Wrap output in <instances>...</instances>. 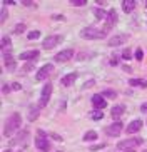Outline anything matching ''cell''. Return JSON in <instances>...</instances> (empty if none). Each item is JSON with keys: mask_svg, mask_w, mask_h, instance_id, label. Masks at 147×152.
Listing matches in <instances>:
<instances>
[{"mask_svg": "<svg viewBox=\"0 0 147 152\" xmlns=\"http://www.w3.org/2000/svg\"><path fill=\"white\" fill-rule=\"evenodd\" d=\"M20 125H22V115H20L18 112H13L12 115L7 119V122H5V125H4V135L5 137H10Z\"/></svg>", "mask_w": 147, "mask_h": 152, "instance_id": "obj_1", "label": "cell"}, {"mask_svg": "<svg viewBox=\"0 0 147 152\" xmlns=\"http://www.w3.org/2000/svg\"><path fill=\"white\" fill-rule=\"evenodd\" d=\"M109 32H105L104 28H97V27H85L80 32V37H84L87 40H94V39H105V35Z\"/></svg>", "mask_w": 147, "mask_h": 152, "instance_id": "obj_2", "label": "cell"}, {"mask_svg": "<svg viewBox=\"0 0 147 152\" xmlns=\"http://www.w3.org/2000/svg\"><path fill=\"white\" fill-rule=\"evenodd\" d=\"M35 147L39 149L40 152H47L50 149V140L47 137L44 130H37V135H35Z\"/></svg>", "mask_w": 147, "mask_h": 152, "instance_id": "obj_3", "label": "cell"}, {"mask_svg": "<svg viewBox=\"0 0 147 152\" xmlns=\"http://www.w3.org/2000/svg\"><path fill=\"white\" fill-rule=\"evenodd\" d=\"M142 142H144L142 137H130V139H125V140L117 144V149H120V151H132L137 145H140Z\"/></svg>", "mask_w": 147, "mask_h": 152, "instance_id": "obj_4", "label": "cell"}, {"mask_svg": "<svg viewBox=\"0 0 147 152\" xmlns=\"http://www.w3.org/2000/svg\"><path fill=\"white\" fill-rule=\"evenodd\" d=\"M52 84H45L44 89H42V92H40V99H39V109H44L47 104H49L50 100V95H52Z\"/></svg>", "mask_w": 147, "mask_h": 152, "instance_id": "obj_5", "label": "cell"}, {"mask_svg": "<svg viewBox=\"0 0 147 152\" xmlns=\"http://www.w3.org/2000/svg\"><path fill=\"white\" fill-rule=\"evenodd\" d=\"M52 70H53V65H52V64H45L44 67L39 69V72L35 74V79H37L39 82L45 80V79H49V75L52 74Z\"/></svg>", "mask_w": 147, "mask_h": 152, "instance_id": "obj_6", "label": "cell"}, {"mask_svg": "<svg viewBox=\"0 0 147 152\" xmlns=\"http://www.w3.org/2000/svg\"><path fill=\"white\" fill-rule=\"evenodd\" d=\"M122 129H124L122 122H120V121H116L114 124H110V125H107V127H105V134L110 135V137H117V135L122 132Z\"/></svg>", "mask_w": 147, "mask_h": 152, "instance_id": "obj_7", "label": "cell"}, {"mask_svg": "<svg viewBox=\"0 0 147 152\" xmlns=\"http://www.w3.org/2000/svg\"><path fill=\"white\" fill-rule=\"evenodd\" d=\"M117 20H119V15H117V12L114 9L109 10V14H107V18H105V27H104V30L109 32L114 25L117 23Z\"/></svg>", "mask_w": 147, "mask_h": 152, "instance_id": "obj_8", "label": "cell"}, {"mask_svg": "<svg viewBox=\"0 0 147 152\" xmlns=\"http://www.w3.org/2000/svg\"><path fill=\"white\" fill-rule=\"evenodd\" d=\"M60 40H62V37H60V35H49V37H45L42 47H44L45 50H52L55 45L60 44Z\"/></svg>", "mask_w": 147, "mask_h": 152, "instance_id": "obj_9", "label": "cell"}, {"mask_svg": "<svg viewBox=\"0 0 147 152\" xmlns=\"http://www.w3.org/2000/svg\"><path fill=\"white\" fill-rule=\"evenodd\" d=\"M92 105L97 110H102V109H105L107 107V99L104 97L102 94H95V95H92Z\"/></svg>", "mask_w": 147, "mask_h": 152, "instance_id": "obj_10", "label": "cell"}, {"mask_svg": "<svg viewBox=\"0 0 147 152\" xmlns=\"http://www.w3.org/2000/svg\"><path fill=\"white\" fill-rule=\"evenodd\" d=\"M129 39V35L127 34H117V35H114V37H110L109 39V42H107V45L109 47H117V45H122L125 40Z\"/></svg>", "mask_w": 147, "mask_h": 152, "instance_id": "obj_11", "label": "cell"}, {"mask_svg": "<svg viewBox=\"0 0 147 152\" xmlns=\"http://www.w3.org/2000/svg\"><path fill=\"white\" fill-rule=\"evenodd\" d=\"M72 57H74V50L65 49V50H60L53 58H55V62H67V60H70Z\"/></svg>", "mask_w": 147, "mask_h": 152, "instance_id": "obj_12", "label": "cell"}, {"mask_svg": "<svg viewBox=\"0 0 147 152\" xmlns=\"http://www.w3.org/2000/svg\"><path fill=\"white\" fill-rule=\"evenodd\" d=\"M39 57H40L39 50H25V52H22V54L18 55L20 60H29V62H34V60H37Z\"/></svg>", "mask_w": 147, "mask_h": 152, "instance_id": "obj_13", "label": "cell"}, {"mask_svg": "<svg viewBox=\"0 0 147 152\" xmlns=\"http://www.w3.org/2000/svg\"><path fill=\"white\" fill-rule=\"evenodd\" d=\"M142 125H144V122L140 121V119H135V121H132L127 127H125V132H127V134H137L139 130L142 129Z\"/></svg>", "mask_w": 147, "mask_h": 152, "instance_id": "obj_14", "label": "cell"}, {"mask_svg": "<svg viewBox=\"0 0 147 152\" xmlns=\"http://www.w3.org/2000/svg\"><path fill=\"white\" fill-rule=\"evenodd\" d=\"M125 112V105H122V104H119V105H114L110 110V115L114 121H120V117H122V114Z\"/></svg>", "mask_w": 147, "mask_h": 152, "instance_id": "obj_15", "label": "cell"}, {"mask_svg": "<svg viewBox=\"0 0 147 152\" xmlns=\"http://www.w3.org/2000/svg\"><path fill=\"white\" fill-rule=\"evenodd\" d=\"M75 80H77V72H72V74H67V75H64L60 82H62L64 87H69V85H72Z\"/></svg>", "mask_w": 147, "mask_h": 152, "instance_id": "obj_16", "label": "cell"}, {"mask_svg": "<svg viewBox=\"0 0 147 152\" xmlns=\"http://www.w3.org/2000/svg\"><path fill=\"white\" fill-rule=\"evenodd\" d=\"M4 55V64H5V69L7 70H13L15 69V60H13V57H12V54H2Z\"/></svg>", "mask_w": 147, "mask_h": 152, "instance_id": "obj_17", "label": "cell"}, {"mask_svg": "<svg viewBox=\"0 0 147 152\" xmlns=\"http://www.w3.org/2000/svg\"><path fill=\"white\" fill-rule=\"evenodd\" d=\"M134 9H135V2L134 0H124L122 2V10H124L125 14H130Z\"/></svg>", "mask_w": 147, "mask_h": 152, "instance_id": "obj_18", "label": "cell"}, {"mask_svg": "<svg viewBox=\"0 0 147 152\" xmlns=\"http://www.w3.org/2000/svg\"><path fill=\"white\" fill-rule=\"evenodd\" d=\"M130 87H140V89H147V82L144 79H130L129 80Z\"/></svg>", "mask_w": 147, "mask_h": 152, "instance_id": "obj_19", "label": "cell"}, {"mask_svg": "<svg viewBox=\"0 0 147 152\" xmlns=\"http://www.w3.org/2000/svg\"><path fill=\"white\" fill-rule=\"evenodd\" d=\"M95 139H97V132H95V130H87L85 135H84L85 142H90V140H95Z\"/></svg>", "mask_w": 147, "mask_h": 152, "instance_id": "obj_20", "label": "cell"}, {"mask_svg": "<svg viewBox=\"0 0 147 152\" xmlns=\"http://www.w3.org/2000/svg\"><path fill=\"white\" fill-rule=\"evenodd\" d=\"M39 107H35V105H30V114H29V121H35L37 117H39Z\"/></svg>", "mask_w": 147, "mask_h": 152, "instance_id": "obj_21", "label": "cell"}, {"mask_svg": "<svg viewBox=\"0 0 147 152\" xmlns=\"http://www.w3.org/2000/svg\"><path fill=\"white\" fill-rule=\"evenodd\" d=\"M94 14H95V17H97L99 20H102V18H107L105 10H102V9H94Z\"/></svg>", "mask_w": 147, "mask_h": 152, "instance_id": "obj_22", "label": "cell"}, {"mask_svg": "<svg viewBox=\"0 0 147 152\" xmlns=\"http://www.w3.org/2000/svg\"><path fill=\"white\" fill-rule=\"evenodd\" d=\"M102 95H104V97H107V99H116L117 97V92H116V90H112V89H105Z\"/></svg>", "mask_w": 147, "mask_h": 152, "instance_id": "obj_23", "label": "cell"}, {"mask_svg": "<svg viewBox=\"0 0 147 152\" xmlns=\"http://www.w3.org/2000/svg\"><path fill=\"white\" fill-rule=\"evenodd\" d=\"M39 37H40V30H32L27 34V39L29 40H34V39H39Z\"/></svg>", "mask_w": 147, "mask_h": 152, "instance_id": "obj_24", "label": "cell"}, {"mask_svg": "<svg viewBox=\"0 0 147 152\" xmlns=\"http://www.w3.org/2000/svg\"><path fill=\"white\" fill-rule=\"evenodd\" d=\"M134 57H135L139 62H140V60L144 58V50L140 49V47H137V49H135V52H134Z\"/></svg>", "mask_w": 147, "mask_h": 152, "instance_id": "obj_25", "label": "cell"}, {"mask_svg": "<svg viewBox=\"0 0 147 152\" xmlns=\"http://www.w3.org/2000/svg\"><path fill=\"white\" fill-rule=\"evenodd\" d=\"M102 117H104L102 110H97V109H95V110L92 112V119H94V121H100Z\"/></svg>", "mask_w": 147, "mask_h": 152, "instance_id": "obj_26", "label": "cell"}, {"mask_svg": "<svg viewBox=\"0 0 147 152\" xmlns=\"http://www.w3.org/2000/svg\"><path fill=\"white\" fill-rule=\"evenodd\" d=\"M122 58H124V60L132 58V50H130V49H124V52H122Z\"/></svg>", "mask_w": 147, "mask_h": 152, "instance_id": "obj_27", "label": "cell"}, {"mask_svg": "<svg viewBox=\"0 0 147 152\" xmlns=\"http://www.w3.org/2000/svg\"><path fill=\"white\" fill-rule=\"evenodd\" d=\"M70 4L74 5V7H84V5L87 4V0H70Z\"/></svg>", "mask_w": 147, "mask_h": 152, "instance_id": "obj_28", "label": "cell"}, {"mask_svg": "<svg viewBox=\"0 0 147 152\" xmlns=\"http://www.w3.org/2000/svg\"><path fill=\"white\" fill-rule=\"evenodd\" d=\"M7 15H9V14H7V7H5V5H2V15H0V22H2V23L7 20Z\"/></svg>", "mask_w": 147, "mask_h": 152, "instance_id": "obj_29", "label": "cell"}, {"mask_svg": "<svg viewBox=\"0 0 147 152\" xmlns=\"http://www.w3.org/2000/svg\"><path fill=\"white\" fill-rule=\"evenodd\" d=\"M32 69H34V62H27L25 65H23V72H30Z\"/></svg>", "mask_w": 147, "mask_h": 152, "instance_id": "obj_30", "label": "cell"}, {"mask_svg": "<svg viewBox=\"0 0 147 152\" xmlns=\"http://www.w3.org/2000/svg\"><path fill=\"white\" fill-rule=\"evenodd\" d=\"M23 28H25V25H23V23H17V27H15V34H22Z\"/></svg>", "mask_w": 147, "mask_h": 152, "instance_id": "obj_31", "label": "cell"}, {"mask_svg": "<svg viewBox=\"0 0 147 152\" xmlns=\"http://www.w3.org/2000/svg\"><path fill=\"white\" fill-rule=\"evenodd\" d=\"M105 147V144H99V145H90L89 151H100V149Z\"/></svg>", "mask_w": 147, "mask_h": 152, "instance_id": "obj_32", "label": "cell"}, {"mask_svg": "<svg viewBox=\"0 0 147 152\" xmlns=\"http://www.w3.org/2000/svg\"><path fill=\"white\" fill-rule=\"evenodd\" d=\"M110 65H117V54H112V57H110Z\"/></svg>", "mask_w": 147, "mask_h": 152, "instance_id": "obj_33", "label": "cell"}, {"mask_svg": "<svg viewBox=\"0 0 147 152\" xmlns=\"http://www.w3.org/2000/svg\"><path fill=\"white\" fill-rule=\"evenodd\" d=\"M140 112H142V114H147V102H144L142 105H140Z\"/></svg>", "mask_w": 147, "mask_h": 152, "instance_id": "obj_34", "label": "cell"}, {"mask_svg": "<svg viewBox=\"0 0 147 152\" xmlns=\"http://www.w3.org/2000/svg\"><path fill=\"white\" fill-rule=\"evenodd\" d=\"M10 89H12V90H20L22 87H20V84H12V85H10Z\"/></svg>", "mask_w": 147, "mask_h": 152, "instance_id": "obj_35", "label": "cell"}, {"mask_svg": "<svg viewBox=\"0 0 147 152\" xmlns=\"http://www.w3.org/2000/svg\"><path fill=\"white\" fill-rule=\"evenodd\" d=\"M9 90H12V89H10V87H9V85H2V92H4V94H7V92H9Z\"/></svg>", "mask_w": 147, "mask_h": 152, "instance_id": "obj_36", "label": "cell"}, {"mask_svg": "<svg viewBox=\"0 0 147 152\" xmlns=\"http://www.w3.org/2000/svg\"><path fill=\"white\" fill-rule=\"evenodd\" d=\"M53 18H55V20H64L62 15H53Z\"/></svg>", "mask_w": 147, "mask_h": 152, "instance_id": "obj_37", "label": "cell"}, {"mask_svg": "<svg viewBox=\"0 0 147 152\" xmlns=\"http://www.w3.org/2000/svg\"><path fill=\"white\" fill-rule=\"evenodd\" d=\"M122 69H124V70H125V72H130V70H132V69H130V67H129V65H124V67H122Z\"/></svg>", "mask_w": 147, "mask_h": 152, "instance_id": "obj_38", "label": "cell"}, {"mask_svg": "<svg viewBox=\"0 0 147 152\" xmlns=\"http://www.w3.org/2000/svg\"><path fill=\"white\" fill-rule=\"evenodd\" d=\"M52 137H53V139H55V140H62V139L59 137V135H57V134H52Z\"/></svg>", "mask_w": 147, "mask_h": 152, "instance_id": "obj_39", "label": "cell"}, {"mask_svg": "<svg viewBox=\"0 0 147 152\" xmlns=\"http://www.w3.org/2000/svg\"><path fill=\"white\" fill-rule=\"evenodd\" d=\"M122 152H134V149H132V151H122Z\"/></svg>", "mask_w": 147, "mask_h": 152, "instance_id": "obj_40", "label": "cell"}, {"mask_svg": "<svg viewBox=\"0 0 147 152\" xmlns=\"http://www.w3.org/2000/svg\"><path fill=\"white\" fill-rule=\"evenodd\" d=\"M4 152H12V151H4Z\"/></svg>", "mask_w": 147, "mask_h": 152, "instance_id": "obj_41", "label": "cell"}, {"mask_svg": "<svg viewBox=\"0 0 147 152\" xmlns=\"http://www.w3.org/2000/svg\"><path fill=\"white\" fill-rule=\"evenodd\" d=\"M146 9H147V2H146Z\"/></svg>", "mask_w": 147, "mask_h": 152, "instance_id": "obj_42", "label": "cell"}, {"mask_svg": "<svg viewBox=\"0 0 147 152\" xmlns=\"http://www.w3.org/2000/svg\"><path fill=\"white\" fill-rule=\"evenodd\" d=\"M57 152H64V151H57Z\"/></svg>", "mask_w": 147, "mask_h": 152, "instance_id": "obj_43", "label": "cell"}, {"mask_svg": "<svg viewBox=\"0 0 147 152\" xmlns=\"http://www.w3.org/2000/svg\"><path fill=\"white\" fill-rule=\"evenodd\" d=\"M18 152H22V151H18Z\"/></svg>", "mask_w": 147, "mask_h": 152, "instance_id": "obj_44", "label": "cell"}, {"mask_svg": "<svg viewBox=\"0 0 147 152\" xmlns=\"http://www.w3.org/2000/svg\"><path fill=\"white\" fill-rule=\"evenodd\" d=\"M144 152H147V151H144Z\"/></svg>", "mask_w": 147, "mask_h": 152, "instance_id": "obj_45", "label": "cell"}]
</instances>
